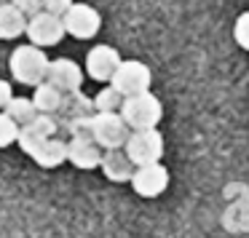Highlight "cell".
Returning <instances> with one entry per match:
<instances>
[{"instance_id": "obj_1", "label": "cell", "mask_w": 249, "mask_h": 238, "mask_svg": "<svg viewBox=\"0 0 249 238\" xmlns=\"http://www.w3.org/2000/svg\"><path fill=\"white\" fill-rule=\"evenodd\" d=\"M49 65L51 62H49V56H46V51L40 49V46H35V43L17 46L14 54H11V62H8L14 81L24 83V86H33V88L46 81Z\"/></svg>"}, {"instance_id": "obj_2", "label": "cell", "mask_w": 249, "mask_h": 238, "mask_svg": "<svg viewBox=\"0 0 249 238\" xmlns=\"http://www.w3.org/2000/svg\"><path fill=\"white\" fill-rule=\"evenodd\" d=\"M121 115L129 123L131 131L137 129H156L158 120L163 118V107L158 102L156 94L145 91V94H134V97H126L121 104Z\"/></svg>"}, {"instance_id": "obj_3", "label": "cell", "mask_w": 249, "mask_h": 238, "mask_svg": "<svg viewBox=\"0 0 249 238\" xmlns=\"http://www.w3.org/2000/svg\"><path fill=\"white\" fill-rule=\"evenodd\" d=\"M126 155L134 166H147V163H161L163 158V136L158 129H137L129 134L124 145Z\"/></svg>"}, {"instance_id": "obj_4", "label": "cell", "mask_w": 249, "mask_h": 238, "mask_svg": "<svg viewBox=\"0 0 249 238\" xmlns=\"http://www.w3.org/2000/svg\"><path fill=\"white\" fill-rule=\"evenodd\" d=\"M129 134H131V129L121 113H94L91 136L97 139V145L102 150H118V147H124Z\"/></svg>"}, {"instance_id": "obj_5", "label": "cell", "mask_w": 249, "mask_h": 238, "mask_svg": "<svg viewBox=\"0 0 249 238\" xmlns=\"http://www.w3.org/2000/svg\"><path fill=\"white\" fill-rule=\"evenodd\" d=\"M150 83H153V72L145 62H121L115 75L110 78V86H115L124 97H134V94H145L150 91Z\"/></svg>"}, {"instance_id": "obj_6", "label": "cell", "mask_w": 249, "mask_h": 238, "mask_svg": "<svg viewBox=\"0 0 249 238\" xmlns=\"http://www.w3.org/2000/svg\"><path fill=\"white\" fill-rule=\"evenodd\" d=\"M30 43L40 46V49H49V46H56L62 38L67 35L65 30V19L59 14H51V11H38L35 17L27 19V33Z\"/></svg>"}, {"instance_id": "obj_7", "label": "cell", "mask_w": 249, "mask_h": 238, "mask_svg": "<svg viewBox=\"0 0 249 238\" xmlns=\"http://www.w3.org/2000/svg\"><path fill=\"white\" fill-rule=\"evenodd\" d=\"M49 136H59V120L51 113H38V118L24 123L22 129H19L17 145L22 147V153H27V155L33 158V153L38 150Z\"/></svg>"}, {"instance_id": "obj_8", "label": "cell", "mask_w": 249, "mask_h": 238, "mask_svg": "<svg viewBox=\"0 0 249 238\" xmlns=\"http://www.w3.org/2000/svg\"><path fill=\"white\" fill-rule=\"evenodd\" d=\"M62 19H65L67 35H72V38H78V40L94 38V35L99 33V27H102V17L97 14V8L86 6V3H72Z\"/></svg>"}, {"instance_id": "obj_9", "label": "cell", "mask_w": 249, "mask_h": 238, "mask_svg": "<svg viewBox=\"0 0 249 238\" xmlns=\"http://www.w3.org/2000/svg\"><path fill=\"white\" fill-rule=\"evenodd\" d=\"M131 187L142 198H156L169 187V171L161 163H147V166H137L134 177H131Z\"/></svg>"}, {"instance_id": "obj_10", "label": "cell", "mask_w": 249, "mask_h": 238, "mask_svg": "<svg viewBox=\"0 0 249 238\" xmlns=\"http://www.w3.org/2000/svg\"><path fill=\"white\" fill-rule=\"evenodd\" d=\"M105 150L97 145L91 134L86 136H70L67 139V161L75 169H83V171H91V169H99L102 163Z\"/></svg>"}, {"instance_id": "obj_11", "label": "cell", "mask_w": 249, "mask_h": 238, "mask_svg": "<svg viewBox=\"0 0 249 238\" xmlns=\"http://www.w3.org/2000/svg\"><path fill=\"white\" fill-rule=\"evenodd\" d=\"M121 62L124 59H121V54L113 49V46L99 43L86 54V75L91 78V81L105 83V81H110V78L115 75V70H118Z\"/></svg>"}, {"instance_id": "obj_12", "label": "cell", "mask_w": 249, "mask_h": 238, "mask_svg": "<svg viewBox=\"0 0 249 238\" xmlns=\"http://www.w3.org/2000/svg\"><path fill=\"white\" fill-rule=\"evenodd\" d=\"M46 81L54 83L59 91L70 94V91H81L83 86V70L78 62L72 59H54L49 65V75H46Z\"/></svg>"}, {"instance_id": "obj_13", "label": "cell", "mask_w": 249, "mask_h": 238, "mask_svg": "<svg viewBox=\"0 0 249 238\" xmlns=\"http://www.w3.org/2000/svg\"><path fill=\"white\" fill-rule=\"evenodd\" d=\"M99 169H102V174L110 182H131L137 166L131 163V158L126 155L124 147H118V150H105Z\"/></svg>"}, {"instance_id": "obj_14", "label": "cell", "mask_w": 249, "mask_h": 238, "mask_svg": "<svg viewBox=\"0 0 249 238\" xmlns=\"http://www.w3.org/2000/svg\"><path fill=\"white\" fill-rule=\"evenodd\" d=\"M97 107H94V99L86 97L83 91H70L65 94V102H62L59 113H56V120H59V131L67 120L72 118H86V115H94Z\"/></svg>"}, {"instance_id": "obj_15", "label": "cell", "mask_w": 249, "mask_h": 238, "mask_svg": "<svg viewBox=\"0 0 249 238\" xmlns=\"http://www.w3.org/2000/svg\"><path fill=\"white\" fill-rule=\"evenodd\" d=\"M27 14H22L11 0L0 6V38L3 40H14L19 35L27 33Z\"/></svg>"}, {"instance_id": "obj_16", "label": "cell", "mask_w": 249, "mask_h": 238, "mask_svg": "<svg viewBox=\"0 0 249 238\" xmlns=\"http://www.w3.org/2000/svg\"><path fill=\"white\" fill-rule=\"evenodd\" d=\"M33 161L38 163L40 169H56L67 161V142L59 139V136H49L38 150L33 153Z\"/></svg>"}, {"instance_id": "obj_17", "label": "cell", "mask_w": 249, "mask_h": 238, "mask_svg": "<svg viewBox=\"0 0 249 238\" xmlns=\"http://www.w3.org/2000/svg\"><path fill=\"white\" fill-rule=\"evenodd\" d=\"M33 102L38 104V113L56 115V113H59V107H62V102H65V91H59L54 83L43 81V83H38V86H35Z\"/></svg>"}, {"instance_id": "obj_18", "label": "cell", "mask_w": 249, "mask_h": 238, "mask_svg": "<svg viewBox=\"0 0 249 238\" xmlns=\"http://www.w3.org/2000/svg\"><path fill=\"white\" fill-rule=\"evenodd\" d=\"M6 113L11 115L19 126H24V123L38 118V104L33 102V97H14L11 102L6 104Z\"/></svg>"}, {"instance_id": "obj_19", "label": "cell", "mask_w": 249, "mask_h": 238, "mask_svg": "<svg viewBox=\"0 0 249 238\" xmlns=\"http://www.w3.org/2000/svg\"><path fill=\"white\" fill-rule=\"evenodd\" d=\"M124 94L118 91L115 86H105L102 91L94 97V107L97 113H121V104H124Z\"/></svg>"}, {"instance_id": "obj_20", "label": "cell", "mask_w": 249, "mask_h": 238, "mask_svg": "<svg viewBox=\"0 0 249 238\" xmlns=\"http://www.w3.org/2000/svg\"><path fill=\"white\" fill-rule=\"evenodd\" d=\"M19 129H22V126H19L6 110H0V147H11L14 142L19 139Z\"/></svg>"}, {"instance_id": "obj_21", "label": "cell", "mask_w": 249, "mask_h": 238, "mask_svg": "<svg viewBox=\"0 0 249 238\" xmlns=\"http://www.w3.org/2000/svg\"><path fill=\"white\" fill-rule=\"evenodd\" d=\"M91 123H94V115H86V118H72L62 126V131H67L70 136H86L91 134Z\"/></svg>"}, {"instance_id": "obj_22", "label": "cell", "mask_w": 249, "mask_h": 238, "mask_svg": "<svg viewBox=\"0 0 249 238\" xmlns=\"http://www.w3.org/2000/svg\"><path fill=\"white\" fill-rule=\"evenodd\" d=\"M233 38L241 46L244 51H249V11H244L241 17L236 19V27H233Z\"/></svg>"}, {"instance_id": "obj_23", "label": "cell", "mask_w": 249, "mask_h": 238, "mask_svg": "<svg viewBox=\"0 0 249 238\" xmlns=\"http://www.w3.org/2000/svg\"><path fill=\"white\" fill-rule=\"evenodd\" d=\"M11 3L27 17H35L38 11H43V0H11Z\"/></svg>"}, {"instance_id": "obj_24", "label": "cell", "mask_w": 249, "mask_h": 238, "mask_svg": "<svg viewBox=\"0 0 249 238\" xmlns=\"http://www.w3.org/2000/svg\"><path fill=\"white\" fill-rule=\"evenodd\" d=\"M70 6H72V0H43V8H46V11L59 14V17H65Z\"/></svg>"}, {"instance_id": "obj_25", "label": "cell", "mask_w": 249, "mask_h": 238, "mask_svg": "<svg viewBox=\"0 0 249 238\" xmlns=\"http://www.w3.org/2000/svg\"><path fill=\"white\" fill-rule=\"evenodd\" d=\"M14 99V91H11V83L8 81H3L0 78V110H6V104Z\"/></svg>"}, {"instance_id": "obj_26", "label": "cell", "mask_w": 249, "mask_h": 238, "mask_svg": "<svg viewBox=\"0 0 249 238\" xmlns=\"http://www.w3.org/2000/svg\"><path fill=\"white\" fill-rule=\"evenodd\" d=\"M3 3H8V0H0V6H3Z\"/></svg>"}]
</instances>
